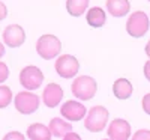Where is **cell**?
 Here are the masks:
<instances>
[{"label":"cell","mask_w":150,"mask_h":140,"mask_svg":"<svg viewBox=\"0 0 150 140\" xmlns=\"http://www.w3.org/2000/svg\"><path fill=\"white\" fill-rule=\"evenodd\" d=\"M108 116L110 113L105 107L102 106L92 107L90 111H87L86 114V121H84L86 130H89L90 133H101L108 122Z\"/></svg>","instance_id":"cell-1"},{"label":"cell","mask_w":150,"mask_h":140,"mask_svg":"<svg viewBox=\"0 0 150 140\" xmlns=\"http://www.w3.org/2000/svg\"><path fill=\"white\" fill-rule=\"evenodd\" d=\"M71 87H72L74 96H77L78 99H83V101L92 99L98 91V84L95 79H92L90 75H80V77H77Z\"/></svg>","instance_id":"cell-2"},{"label":"cell","mask_w":150,"mask_h":140,"mask_svg":"<svg viewBox=\"0 0 150 140\" xmlns=\"http://www.w3.org/2000/svg\"><path fill=\"white\" fill-rule=\"evenodd\" d=\"M36 51L42 59H54L62 51V42L54 35H42L36 42Z\"/></svg>","instance_id":"cell-3"},{"label":"cell","mask_w":150,"mask_h":140,"mask_svg":"<svg viewBox=\"0 0 150 140\" xmlns=\"http://www.w3.org/2000/svg\"><path fill=\"white\" fill-rule=\"evenodd\" d=\"M150 26V20L143 11H135L132 15H129L126 23V32L132 38H143Z\"/></svg>","instance_id":"cell-4"},{"label":"cell","mask_w":150,"mask_h":140,"mask_svg":"<svg viewBox=\"0 0 150 140\" xmlns=\"http://www.w3.org/2000/svg\"><path fill=\"white\" fill-rule=\"evenodd\" d=\"M80 63L78 59L72 54H62L56 60V71L60 77L63 79H72L78 74Z\"/></svg>","instance_id":"cell-5"},{"label":"cell","mask_w":150,"mask_h":140,"mask_svg":"<svg viewBox=\"0 0 150 140\" xmlns=\"http://www.w3.org/2000/svg\"><path fill=\"white\" fill-rule=\"evenodd\" d=\"M42 81H44V74L38 66L30 65L23 68V71L20 72V83L27 91H35V89L41 87Z\"/></svg>","instance_id":"cell-6"},{"label":"cell","mask_w":150,"mask_h":140,"mask_svg":"<svg viewBox=\"0 0 150 140\" xmlns=\"http://www.w3.org/2000/svg\"><path fill=\"white\" fill-rule=\"evenodd\" d=\"M15 109L21 113V114H32L39 109V96L32 94V92H18L15 99Z\"/></svg>","instance_id":"cell-7"},{"label":"cell","mask_w":150,"mask_h":140,"mask_svg":"<svg viewBox=\"0 0 150 140\" xmlns=\"http://www.w3.org/2000/svg\"><path fill=\"white\" fill-rule=\"evenodd\" d=\"M60 113L66 121L69 122H77V121H81L86 114H87V110L86 107L78 103V101H66V103L62 106L60 109Z\"/></svg>","instance_id":"cell-8"},{"label":"cell","mask_w":150,"mask_h":140,"mask_svg":"<svg viewBox=\"0 0 150 140\" xmlns=\"http://www.w3.org/2000/svg\"><path fill=\"white\" fill-rule=\"evenodd\" d=\"M3 41L8 47L11 48H17L23 45V42L26 41V33L24 29L18 24H11L3 30Z\"/></svg>","instance_id":"cell-9"},{"label":"cell","mask_w":150,"mask_h":140,"mask_svg":"<svg viewBox=\"0 0 150 140\" xmlns=\"http://www.w3.org/2000/svg\"><path fill=\"white\" fill-rule=\"evenodd\" d=\"M108 136L111 140H129L131 124L125 119H114L108 126Z\"/></svg>","instance_id":"cell-10"},{"label":"cell","mask_w":150,"mask_h":140,"mask_svg":"<svg viewBox=\"0 0 150 140\" xmlns=\"http://www.w3.org/2000/svg\"><path fill=\"white\" fill-rule=\"evenodd\" d=\"M63 99V89H62L57 83H50L42 94V101L44 104L50 109H54L56 106L60 104V101Z\"/></svg>","instance_id":"cell-11"},{"label":"cell","mask_w":150,"mask_h":140,"mask_svg":"<svg viewBox=\"0 0 150 140\" xmlns=\"http://www.w3.org/2000/svg\"><path fill=\"white\" fill-rule=\"evenodd\" d=\"M107 9L112 17H125L131 9L129 0H107Z\"/></svg>","instance_id":"cell-12"},{"label":"cell","mask_w":150,"mask_h":140,"mask_svg":"<svg viewBox=\"0 0 150 140\" xmlns=\"http://www.w3.org/2000/svg\"><path fill=\"white\" fill-rule=\"evenodd\" d=\"M50 131H51V136L54 137H65L68 133L72 131V124H69L68 121H63L60 118H54L50 121Z\"/></svg>","instance_id":"cell-13"},{"label":"cell","mask_w":150,"mask_h":140,"mask_svg":"<svg viewBox=\"0 0 150 140\" xmlns=\"http://www.w3.org/2000/svg\"><path fill=\"white\" fill-rule=\"evenodd\" d=\"M112 92L117 99H128L132 95V84L126 79H117L112 84Z\"/></svg>","instance_id":"cell-14"},{"label":"cell","mask_w":150,"mask_h":140,"mask_svg":"<svg viewBox=\"0 0 150 140\" xmlns=\"http://www.w3.org/2000/svg\"><path fill=\"white\" fill-rule=\"evenodd\" d=\"M86 20L87 23L90 24V27H102L105 21H107V15L102 8H90L87 11V15H86Z\"/></svg>","instance_id":"cell-15"},{"label":"cell","mask_w":150,"mask_h":140,"mask_svg":"<svg viewBox=\"0 0 150 140\" xmlns=\"http://www.w3.org/2000/svg\"><path fill=\"white\" fill-rule=\"evenodd\" d=\"M27 136L30 140H51V131L42 124H32L27 128Z\"/></svg>","instance_id":"cell-16"},{"label":"cell","mask_w":150,"mask_h":140,"mask_svg":"<svg viewBox=\"0 0 150 140\" xmlns=\"http://www.w3.org/2000/svg\"><path fill=\"white\" fill-rule=\"evenodd\" d=\"M87 6H89V0H66V11L72 17L83 15Z\"/></svg>","instance_id":"cell-17"},{"label":"cell","mask_w":150,"mask_h":140,"mask_svg":"<svg viewBox=\"0 0 150 140\" xmlns=\"http://www.w3.org/2000/svg\"><path fill=\"white\" fill-rule=\"evenodd\" d=\"M12 101V91L8 86H0V109H5Z\"/></svg>","instance_id":"cell-18"},{"label":"cell","mask_w":150,"mask_h":140,"mask_svg":"<svg viewBox=\"0 0 150 140\" xmlns=\"http://www.w3.org/2000/svg\"><path fill=\"white\" fill-rule=\"evenodd\" d=\"M131 140H150V131L149 130H138Z\"/></svg>","instance_id":"cell-19"},{"label":"cell","mask_w":150,"mask_h":140,"mask_svg":"<svg viewBox=\"0 0 150 140\" xmlns=\"http://www.w3.org/2000/svg\"><path fill=\"white\" fill-rule=\"evenodd\" d=\"M2 140H26V137H24L20 131H11V133H8Z\"/></svg>","instance_id":"cell-20"},{"label":"cell","mask_w":150,"mask_h":140,"mask_svg":"<svg viewBox=\"0 0 150 140\" xmlns=\"http://www.w3.org/2000/svg\"><path fill=\"white\" fill-rule=\"evenodd\" d=\"M9 77V69L5 62H0V83H3Z\"/></svg>","instance_id":"cell-21"},{"label":"cell","mask_w":150,"mask_h":140,"mask_svg":"<svg viewBox=\"0 0 150 140\" xmlns=\"http://www.w3.org/2000/svg\"><path fill=\"white\" fill-rule=\"evenodd\" d=\"M143 110L147 113V114H150V94H146L144 96H143Z\"/></svg>","instance_id":"cell-22"},{"label":"cell","mask_w":150,"mask_h":140,"mask_svg":"<svg viewBox=\"0 0 150 140\" xmlns=\"http://www.w3.org/2000/svg\"><path fill=\"white\" fill-rule=\"evenodd\" d=\"M63 140H81V137H80V134H77V133H68L65 137H63Z\"/></svg>","instance_id":"cell-23"},{"label":"cell","mask_w":150,"mask_h":140,"mask_svg":"<svg viewBox=\"0 0 150 140\" xmlns=\"http://www.w3.org/2000/svg\"><path fill=\"white\" fill-rule=\"evenodd\" d=\"M6 15H8V9H6L5 3L0 2V21L5 20V18H6Z\"/></svg>","instance_id":"cell-24"},{"label":"cell","mask_w":150,"mask_h":140,"mask_svg":"<svg viewBox=\"0 0 150 140\" xmlns=\"http://www.w3.org/2000/svg\"><path fill=\"white\" fill-rule=\"evenodd\" d=\"M144 75H146V79L150 81V59L146 62V65H144Z\"/></svg>","instance_id":"cell-25"},{"label":"cell","mask_w":150,"mask_h":140,"mask_svg":"<svg viewBox=\"0 0 150 140\" xmlns=\"http://www.w3.org/2000/svg\"><path fill=\"white\" fill-rule=\"evenodd\" d=\"M146 54L149 56V59H150V41L147 42V45H146Z\"/></svg>","instance_id":"cell-26"},{"label":"cell","mask_w":150,"mask_h":140,"mask_svg":"<svg viewBox=\"0 0 150 140\" xmlns=\"http://www.w3.org/2000/svg\"><path fill=\"white\" fill-rule=\"evenodd\" d=\"M5 54V47H3V44L2 42H0V57H2Z\"/></svg>","instance_id":"cell-27"},{"label":"cell","mask_w":150,"mask_h":140,"mask_svg":"<svg viewBox=\"0 0 150 140\" xmlns=\"http://www.w3.org/2000/svg\"><path fill=\"white\" fill-rule=\"evenodd\" d=\"M102 140H111V139H102Z\"/></svg>","instance_id":"cell-28"},{"label":"cell","mask_w":150,"mask_h":140,"mask_svg":"<svg viewBox=\"0 0 150 140\" xmlns=\"http://www.w3.org/2000/svg\"><path fill=\"white\" fill-rule=\"evenodd\" d=\"M149 2H150V0H149Z\"/></svg>","instance_id":"cell-29"}]
</instances>
